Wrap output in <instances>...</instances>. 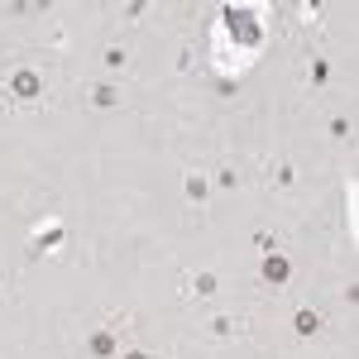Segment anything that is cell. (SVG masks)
<instances>
[{"label": "cell", "instance_id": "obj_2", "mask_svg": "<svg viewBox=\"0 0 359 359\" xmlns=\"http://www.w3.org/2000/svg\"><path fill=\"white\" fill-rule=\"evenodd\" d=\"M0 91H5L15 106H39V96H43V72H39V67H10V72L0 77Z\"/></svg>", "mask_w": 359, "mask_h": 359}, {"label": "cell", "instance_id": "obj_12", "mask_svg": "<svg viewBox=\"0 0 359 359\" xmlns=\"http://www.w3.org/2000/svg\"><path fill=\"white\" fill-rule=\"evenodd\" d=\"M206 331L216 335V340H230V335H235V316H225V311H216V316L206 321Z\"/></svg>", "mask_w": 359, "mask_h": 359}, {"label": "cell", "instance_id": "obj_1", "mask_svg": "<svg viewBox=\"0 0 359 359\" xmlns=\"http://www.w3.org/2000/svg\"><path fill=\"white\" fill-rule=\"evenodd\" d=\"M269 43V10L264 5H225L216 29H211V48L221 77H240Z\"/></svg>", "mask_w": 359, "mask_h": 359}, {"label": "cell", "instance_id": "obj_3", "mask_svg": "<svg viewBox=\"0 0 359 359\" xmlns=\"http://www.w3.org/2000/svg\"><path fill=\"white\" fill-rule=\"evenodd\" d=\"M86 355L91 359H120V316H106L96 331L86 335Z\"/></svg>", "mask_w": 359, "mask_h": 359}, {"label": "cell", "instance_id": "obj_8", "mask_svg": "<svg viewBox=\"0 0 359 359\" xmlns=\"http://www.w3.org/2000/svg\"><path fill=\"white\" fill-rule=\"evenodd\" d=\"M292 331L302 335V340H311V335L326 331V316H321L316 306H297V316H292Z\"/></svg>", "mask_w": 359, "mask_h": 359}, {"label": "cell", "instance_id": "obj_19", "mask_svg": "<svg viewBox=\"0 0 359 359\" xmlns=\"http://www.w3.org/2000/svg\"><path fill=\"white\" fill-rule=\"evenodd\" d=\"M0 283H5V269H0Z\"/></svg>", "mask_w": 359, "mask_h": 359}, {"label": "cell", "instance_id": "obj_15", "mask_svg": "<svg viewBox=\"0 0 359 359\" xmlns=\"http://www.w3.org/2000/svg\"><path fill=\"white\" fill-rule=\"evenodd\" d=\"M101 62H106V67H111V72H120V67H125V62H130V48H120V43H111V48H106V53H101Z\"/></svg>", "mask_w": 359, "mask_h": 359}, {"label": "cell", "instance_id": "obj_13", "mask_svg": "<svg viewBox=\"0 0 359 359\" xmlns=\"http://www.w3.org/2000/svg\"><path fill=\"white\" fill-rule=\"evenodd\" d=\"M216 187H221V192H235V187H240V168L221 163V168H216Z\"/></svg>", "mask_w": 359, "mask_h": 359}, {"label": "cell", "instance_id": "obj_6", "mask_svg": "<svg viewBox=\"0 0 359 359\" xmlns=\"http://www.w3.org/2000/svg\"><path fill=\"white\" fill-rule=\"evenodd\" d=\"M182 192H187V206L206 211V201H211V177H206L201 168H192V172H187V182H182Z\"/></svg>", "mask_w": 359, "mask_h": 359}, {"label": "cell", "instance_id": "obj_17", "mask_svg": "<svg viewBox=\"0 0 359 359\" xmlns=\"http://www.w3.org/2000/svg\"><path fill=\"white\" fill-rule=\"evenodd\" d=\"M144 10H149V5H144V0H135V5H125V10H120V15H125V20H139V15H144Z\"/></svg>", "mask_w": 359, "mask_h": 359}, {"label": "cell", "instance_id": "obj_5", "mask_svg": "<svg viewBox=\"0 0 359 359\" xmlns=\"http://www.w3.org/2000/svg\"><path fill=\"white\" fill-rule=\"evenodd\" d=\"M259 278H264L269 287H287V278H292V259H287L283 249L264 254V259H259Z\"/></svg>", "mask_w": 359, "mask_h": 359}, {"label": "cell", "instance_id": "obj_18", "mask_svg": "<svg viewBox=\"0 0 359 359\" xmlns=\"http://www.w3.org/2000/svg\"><path fill=\"white\" fill-rule=\"evenodd\" d=\"M120 359H154L149 350H120Z\"/></svg>", "mask_w": 359, "mask_h": 359}, {"label": "cell", "instance_id": "obj_7", "mask_svg": "<svg viewBox=\"0 0 359 359\" xmlns=\"http://www.w3.org/2000/svg\"><path fill=\"white\" fill-rule=\"evenodd\" d=\"M86 101H91V111H115L120 106V82H91Z\"/></svg>", "mask_w": 359, "mask_h": 359}, {"label": "cell", "instance_id": "obj_14", "mask_svg": "<svg viewBox=\"0 0 359 359\" xmlns=\"http://www.w3.org/2000/svg\"><path fill=\"white\" fill-rule=\"evenodd\" d=\"M326 130H331V139H335V144H345V139L355 135V125H350V115H331V125H326Z\"/></svg>", "mask_w": 359, "mask_h": 359}, {"label": "cell", "instance_id": "obj_11", "mask_svg": "<svg viewBox=\"0 0 359 359\" xmlns=\"http://www.w3.org/2000/svg\"><path fill=\"white\" fill-rule=\"evenodd\" d=\"M269 177H273V187H283V192H287V187H297V168L287 163V158H278Z\"/></svg>", "mask_w": 359, "mask_h": 359}, {"label": "cell", "instance_id": "obj_10", "mask_svg": "<svg viewBox=\"0 0 359 359\" xmlns=\"http://www.w3.org/2000/svg\"><path fill=\"white\" fill-rule=\"evenodd\" d=\"M326 82H331V62H326V57H311V67H306V91H321Z\"/></svg>", "mask_w": 359, "mask_h": 359}, {"label": "cell", "instance_id": "obj_16", "mask_svg": "<svg viewBox=\"0 0 359 359\" xmlns=\"http://www.w3.org/2000/svg\"><path fill=\"white\" fill-rule=\"evenodd\" d=\"M254 249H259V254H273L278 235H273V230H254Z\"/></svg>", "mask_w": 359, "mask_h": 359}, {"label": "cell", "instance_id": "obj_9", "mask_svg": "<svg viewBox=\"0 0 359 359\" xmlns=\"http://www.w3.org/2000/svg\"><path fill=\"white\" fill-rule=\"evenodd\" d=\"M187 292H192V297H216V292H221V278L211 273V269H201V273L187 278Z\"/></svg>", "mask_w": 359, "mask_h": 359}, {"label": "cell", "instance_id": "obj_4", "mask_svg": "<svg viewBox=\"0 0 359 359\" xmlns=\"http://www.w3.org/2000/svg\"><path fill=\"white\" fill-rule=\"evenodd\" d=\"M62 240H67V225L57 221V216H43V225H34V235H29V259H39V254H53Z\"/></svg>", "mask_w": 359, "mask_h": 359}]
</instances>
